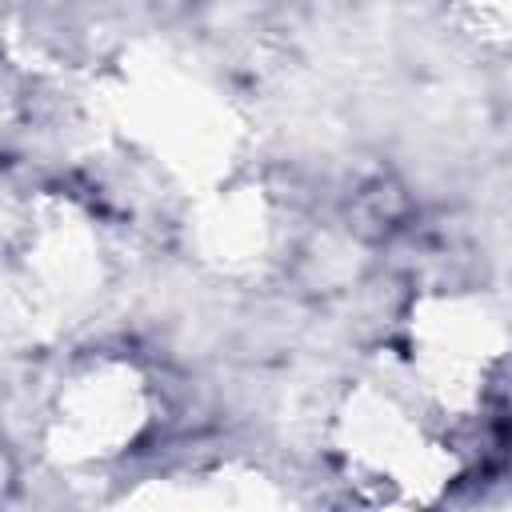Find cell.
Wrapping results in <instances>:
<instances>
[{"mask_svg": "<svg viewBox=\"0 0 512 512\" xmlns=\"http://www.w3.org/2000/svg\"><path fill=\"white\" fill-rule=\"evenodd\" d=\"M512 356V296L452 288L412 300L400 372L448 424L480 416L500 364Z\"/></svg>", "mask_w": 512, "mask_h": 512, "instance_id": "7a4b0ae2", "label": "cell"}, {"mask_svg": "<svg viewBox=\"0 0 512 512\" xmlns=\"http://www.w3.org/2000/svg\"><path fill=\"white\" fill-rule=\"evenodd\" d=\"M332 464L372 504H428L460 472L456 424L424 404L408 380H360L328 428Z\"/></svg>", "mask_w": 512, "mask_h": 512, "instance_id": "6da1fadb", "label": "cell"}, {"mask_svg": "<svg viewBox=\"0 0 512 512\" xmlns=\"http://www.w3.org/2000/svg\"><path fill=\"white\" fill-rule=\"evenodd\" d=\"M156 420L148 376L116 352H96L64 372L44 408V452L60 468H104L132 452Z\"/></svg>", "mask_w": 512, "mask_h": 512, "instance_id": "3957f363", "label": "cell"}, {"mask_svg": "<svg viewBox=\"0 0 512 512\" xmlns=\"http://www.w3.org/2000/svg\"><path fill=\"white\" fill-rule=\"evenodd\" d=\"M476 36L512 48V0H460Z\"/></svg>", "mask_w": 512, "mask_h": 512, "instance_id": "5b68a950", "label": "cell"}, {"mask_svg": "<svg viewBox=\"0 0 512 512\" xmlns=\"http://www.w3.org/2000/svg\"><path fill=\"white\" fill-rule=\"evenodd\" d=\"M276 236V204L252 184L216 188L196 212V252L224 272H252L264 264Z\"/></svg>", "mask_w": 512, "mask_h": 512, "instance_id": "277c9868", "label": "cell"}]
</instances>
